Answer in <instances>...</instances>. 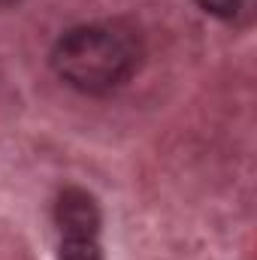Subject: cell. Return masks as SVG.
<instances>
[{
    "label": "cell",
    "instance_id": "6da1fadb",
    "mask_svg": "<svg viewBox=\"0 0 257 260\" xmlns=\"http://www.w3.org/2000/svg\"><path fill=\"white\" fill-rule=\"evenodd\" d=\"M52 67L67 85L103 94L124 85L139 67V49L115 24H82L67 30L52 52Z\"/></svg>",
    "mask_w": 257,
    "mask_h": 260
},
{
    "label": "cell",
    "instance_id": "7a4b0ae2",
    "mask_svg": "<svg viewBox=\"0 0 257 260\" xmlns=\"http://www.w3.org/2000/svg\"><path fill=\"white\" fill-rule=\"evenodd\" d=\"M58 230L64 239H97L100 233V209L97 200L82 188H67L55 206Z\"/></svg>",
    "mask_w": 257,
    "mask_h": 260
},
{
    "label": "cell",
    "instance_id": "3957f363",
    "mask_svg": "<svg viewBox=\"0 0 257 260\" xmlns=\"http://www.w3.org/2000/svg\"><path fill=\"white\" fill-rule=\"evenodd\" d=\"M58 260H103L97 239H64Z\"/></svg>",
    "mask_w": 257,
    "mask_h": 260
},
{
    "label": "cell",
    "instance_id": "277c9868",
    "mask_svg": "<svg viewBox=\"0 0 257 260\" xmlns=\"http://www.w3.org/2000/svg\"><path fill=\"white\" fill-rule=\"evenodd\" d=\"M206 12L218 15V18H233L242 9V0H197Z\"/></svg>",
    "mask_w": 257,
    "mask_h": 260
}]
</instances>
